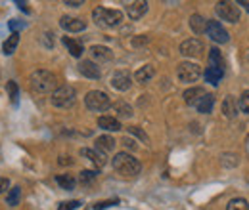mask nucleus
<instances>
[{"mask_svg":"<svg viewBox=\"0 0 249 210\" xmlns=\"http://www.w3.org/2000/svg\"><path fill=\"white\" fill-rule=\"evenodd\" d=\"M29 84H31L33 92H36V94H50V92L54 94L58 90V77L46 69H38V71L31 73Z\"/></svg>","mask_w":249,"mask_h":210,"instance_id":"obj_1","label":"nucleus"},{"mask_svg":"<svg viewBox=\"0 0 249 210\" xmlns=\"http://www.w3.org/2000/svg\"><path fill=\"white\" fill-rule=\"evenodd\" d=\"M92 19L98 27L111 29V27L121 25V21H123V14H121L119 10H107V8L98 6V8H94Z\"/></svg>","mask_w":249,"mask_h":210,"instance_id":"obj_2","label":"nucleus"},{"mask_svg":"<svg viewBox=\"0 0 249 210\" xmlns=\"http://www.w3.org/2000/svg\"><path fill=\"white\" fill-rule=\"evenodd\" d=\"M113 168L123 176H138L142 170V164L138 159H134L128 153H117L113 157Z\"/></svg>","mask_w":249,"mask_h":210,"instance_id":"obj_3","label":"nucleus"},{"mask_svg":"<svg viewBox=\"0 0 249 210\" xmlns=\"http://www.w3.org/2000/svg\"><path fill=\"white\" fill-rule=\"evenodd\" d=\"M85 105H87V109H90L94 113H104V111H107L111 107V99H109V96L106 92L92 90L87 94Z\"/></svg>","mask_w":249,"mask_h":210,"instance_id":"obj_4","label":"nucleus"},{"mask_svg":"<svg viewBox=\"0 0 249 210\" xmlns=\"http://www.w3.org/2000/svg\"><path fill=\"white\" fill-rule=\"evenodd\" d=\"M75 97H77V92L73 86L69 84H63V86H58V90L52 94L50 101L54 107H60V109H67L75 103Z\"/></svg>","mask_w":249,"mask_h":210,"instance_id":"obj_5","label":"nucleus"},{"mask_svg":"<svg viewBox=\"0 0 249 210\" xmlns=\"http://www.w3.org/2000/svg\"><path fill=\"white\" fill-rule=\"evenodd\" d=\"M177 77L178 81L182 82H196L199 77H201V67L197 63H192V61H184L177 67Z\"/></svg>","mask_w":249,"mask_h":210,"instance_id":"obj_6","label":"nucleus"},{"mask_svg":"<svg viewBox=\"0 0 249 210\" xmlns=\"http://www.w3.org/2000/svg\"><path fill=\"white\" fill-rule=\"evenodd\" d=\"M215 10H217L218 17L228 21V23H238L240 21V10L232 2H218Z\"/></svg>","mask_w":249,"mask_h":210,"instance_id":"obj_7","label":"nucleus"},{"mask_svg":"<svg viewBox=\"0 0 249 210\" xmlns=\"http://www.w3.org/2000/svg\"><path fill=\"white\" fill-rule=\"evenodd\" d=\"M109 84H111L115 90L126 92L132 86V75H130L128 71H124V69H119V71H115V73L111 75Z\"/></svg>","mask_w":249,"mask_h":210,"instance_id":"obj_8","label":"nucleus"},{"mask_svg":"<svg viewBox=\"0 0 249 210\" xmlns=\"http://www.w3.org/2000/svg\"><path fill=\"white\" fill-rule=\"evenodd\" d=\"M203 52V42L199 38H188L180 44V54L186 58H197Z\"/></svg>","mask_w":249,"mask_h":210,"instance_id":"obj_9","label":"nucleus"},{"mask_svg":"<svg viewBox=\"0 0 249 210\" xmlns=\"http://www.w3.org/2000/svg\"><path fill=\"white\" fill-rule=\"evenodd\" d=\"M207 34H209V38L211 40H215V42H218V44H224V42H228V31L224 29L218 21H207Z\"/></svg>","mask_w":249,"mask_h":210,"instance_id":"obj_10","label":"nucleus"},{"mask_svg":"<svg viewBox=\"0 0 249 210\" xmlns=\"http://www.w3.org/2000/svg\"><path fill=\"white\" fill-rule=\"evenodd\" d=\"M60 27L67 32H81V31L87 29V23L79 17H71V16H63L60 19Z\"/></svg>","mask_w":249,"mask_h":210,"instance_id":"obj_11","label":"nucleus"},{"mask_svg":"<svg viewBox=\"0 0 249 210\" xmlns=\"http://www.w3.org/2000/svg\"><path fill=\"white\" fill-rule=\"evenodd\" d=\"M79 73L83 75V77H87V79H92V81H98L100 77H102V71H100V67L90 60H83L79 65Z\"/></svg>","mask_w":249,"mask_h":210,"instance_id":"obj_12","label":"nucleus"},{"mask_svg":"<svg viewBox=\"0 0 249 210\" xmlns=\"http://www.w3.org/2000/svg\"><path fill=\"white\" fill-rule=\"evenodd\" d=\"M146 12H148V2H144V0H136V2L126 4V14L130 19H140V17H144Z\"/></svg>","mask_w":249,"mask_h":210,"instance_id":"obj_13","label":"nucleus"},{"mask_svg":"<svg viewBox=\"0 0 249 210\" xmlns=\"http://www.w3.org/2000/svg\"><path fill=\"white\" fill-rule=\"evenodd\" d=\"M90 56L92 60H96L98 63H106V61H111L113 60V52L106 46H100V44H94L90 46Z\"/></svg>","mask_w":249,"mask_h":210,"instance_id":"obj_14","label":"nucleus"},{"mask_svg":"<svg viewBox=\"0 0 249 210\" xmlns=\"http://www.w3.org/2000/svg\"><path fill=\"white\" fill-rule=\"evenodd\" d=\"M81 155H83L85 159H89V161L92 162L94 166H98V168H102V166L106 164V155H104L102 151L89 149V147H85V149H81Z\"/></svg>","mask_w":249,"mask_h":210,"instance_id":"obj_15","label":"nucleus"},{"mask_svg":"<svg viewBox=\"0 0 249 210\" xmlns=\"http://www.w3.org/2000/svg\"><path fill=\"white\" fill-rule=\"evenodd\" d=\"M154 75H156L154 65H144V67H140V69L134 73V79H136V82L146 84V82H150V81L154 79Z\"/></svg>","mask_w":249,"mask_h":210,"instance_id":"obj_16","label":"nucleus"},{"mask_svg":"<svg viewBox=\"0 0 249 210\" xmlns=\"http://www.w3.org/2000/svg\"><path fill=\"white\" fill-rule=\"evenodd\" d=\"M63 44H65V48H67V52L73 56V58H81L83 56V44L79 42V40H75V38H69V36H63Z\"/></svg>","mask_w":249,"mask_h":210,"instance_id":"obj_17","label":"nucleus"},{"mask_svg":"<svg viewBox=\"0 0 249 210\" xmlns=\"http://www.w3.org/2000/svg\"><path fill=\"white\" fill-rule=\"evenodd\" d=\"M207 92L203 90V88H199V86H194V88H190V90H186L184 92V101H186L188 105H197V101L205 96Z\"/></svg>","mask_w":249,"mask_h":210,"instance_id":"obj_18","label":"nucleus"},{"mask_svg":"<svg viewBox=\"0 0 249 210\" xmlns=\"http://www.w3.org/2000/svg\"><path fill=\"white\" fill-rule=\"evenodd\" d=\"M98 126L107 130V132H119L121 130V122L115 117H100L98 119Z\"/></svg>","mask_w":249,"mask_h":210,"instance_id":"obj_19","label":"nucleus"},{"mask_svg":"<svg viewBox=\"0 0 249 210\" xmlns=\"http://www.w3.org/2000/svg\"><path fill=\"white\" fill-rule=\"evenodd\" d=\"M213 105H215V96H213V94H205V96L197 101L196 109H197L199 113L207 115V113H211V111H213Z\"/></svg>","mask_w":249,"mask_h":210,"instance_id":"obj_20","label":"nucleus"},{"mask_svg":"<svg viewBox=\"0 0 249 210\" xmlns=\"http://www.w3.org/2000/svg\"><path fill=\"white\" fill-rule=\"evenodd\" d=\"M190 29L194 31L196 34H201V32H207V19L201 17L199 14H194L190 17Z\"/></svg>","mask_w":249,"mask_h":210,"instance_id":"obj_21","label":"nucleus"},{"mask_svg":"<svg viewBox=\"0 0 249 210\" xmlns=\"http://www.w3.org/2000/svg\"><path fill=\"white\" fill-rule=\"evenodd\" d=\"M18 44H19V34H18V32H12V34L4 40V44H2L4 54H6V56H12V54L16 52V48H18Z\"/></svg>","mask_w":249,"mask_h":210,"instance_id":"obj_22","label":"nucleus"},{"mask_svg":"<svg viewBox=\"0 0 249 210\" xmlns=\"http://www.w3.org/2000/svg\"><path fill=\"white\" fill-rule=\"evenodd\" d=\"M96 149L102 151V153H109V151L115 149V140L111 136H100L96 140Z\"/></svg>","mask_w":249,"mask_h":210,"instance_id":"obj_23","label":"nucleus"},{"mask_svg":"<svg viewBox=\"0 0 249 210\" xmlns=\"http://www.w3.org/2000/svg\"><path fill=\"white\" fill-rule=\"evenodd\" d=\"M222 77H224V71L218 69V67H207V71H205V81L209 84H213V86H217L218 82L222 81Z\"/></svg>","mask_w":249,"mask_h":210,"instance_id":"obj_24","label":"nucleus"},{"mask_svg":"<svg viewBox=\"0 0 249 210\" xmlns=\"http://www.w3.org/2000/svg\"><path fill=\"white\" fill-rule=\"evenodd\" d=\"M238 107H240V105H236V99H234L232 96H228V97L224 99V103H222V115H226L228 119H234L236 113H238Z\"/></svg>","mask_w":249,"mask_h":210,"instance_id":"obj_25","label":"nucleus"},{"mask_svg":"<svg viewBox=\"0 0 249 210\" xmlns=\"http://www.w3.org/2000/svg\"><path fill=\"white\" fill-rule=\"evenodd\" d=\"M209 67H218V69H222V71H224V67H226V61H224V58H222V54H220L218 48H211V50H209Z\"/></svg>","mask_w":249,"mask_h":210,"instance_id":"obj_26","label":"nucleus"},{"mask_svg":"<svg viewBox=\"0 0 249 210\" xmlns=\"http://www.w3.org/2000/svg\"><path fill=\"white\" fill-rule=\"evenodd\" d=\"M19 201H21V187H12L10 191H8V195H6V205H10V207H18L19 205Z\"/></svg>","mask_w":249,"mask_h":210,"instance_id":"obj_27","label":"nucleus"},{"mask_svg":"<svg viewBox=\"0 0 249 210\" xmlns=\"http://www.w3.org/2000/svg\"><path fill=\"white\" fill-rule=\"evenodd\" d=\"M113 111L117 113V117H121V119H128V117H132V107L128 105V103H124V101H117V103H113Z\"/></svg>","mask_w":249,"mask_h":210,"instance_id":"obj_28","label":"nucleus"},{"mask_svg":"<svg viewBox=\"0 0 249 210\" xmlns=\"http://www.w3.org/2000/svg\"><path fill=\"white\" fill-rule=\"evenodd\" d=\"M56 181H58V185L65 189V191H71L73 187H75V180L69 176V174H60V176H56Z\"/></svg>","mask_w":249,"mask_h":210,"instance_id":"obj_29","label":"nucleus"},{"mask_svg":"<svg viewBox=\"0 0 249 210\" xmlns=\"http://www.w3.org/2000/svg\"><path fill=\"white\" fill-rule=\"evenodd\" d=\"M226 210H249V205L246 199H232V201L228 203Z\"/></svg>","mask_w":249,"mask_h":210,"instance_id":"obj_30","label":"nucleus"},{"mask_svg":"<svg viewBox=\"0 0 249 210\" xmlns=\"http://www.w3.org/2000/svg\"><path fill=\"white\" fill-rule=\"evenodd\" d=\"M6 90H8V96H10L12 103L16 105V103H18V97H19V90H18V84H16L14 81H10V82L6 84Z\"/></svg>","mask_w":249,"mask_h":210,"instance_id":"obj_31","label":"nucleus"},{"mask_svg":"<svg viewBox=\"0 0 249 210\" xmlns=\"http://www.w3.org/2000/svg\"><path fill=\"white\" fill-rule=\"evenodd\" d=\"M240 109L249 115V90H246L240 96Z\"/></svg>","mask_w":249,"mask_h":210,"instance_id":"obj_32","label":"nucleus"},{"mask_svg":"<svg viewBox=\"0 0 249 210\" xmlns=\"http://www.w3.org/2000/svg\"><path fill=\"white\" fill-rule=\"evenodd\" d=\"M96 176H98V172H96V170H83V172H81V176H79V180L83 181V183H89V181H92Z\"/></svg>","mask_w":249,"mask_h":210,"instance_id":"obj_33","label":"nucleus"},{"mask_svg":"<svg viewBox=\"0 0 249 210\" xmlns=\"http://www.w3.org/2000/svg\"><path fill=\"white\" fill-rule=\"evenodd\" d=\"M81 207V201H67V203H62L58 210H75Z\"/></svg>","mask_w":249,"mask_h":210,"instance_id":"obj_34","label":"nucleus"},{"mask_svg":"<svg viewBox=\"0 0 249 210\" xmlns=\"http://www.w3.org/2000/svg\"><path fill=\"white\" fill-rule=\"evenodd\" d=\"M128 134H134V136H138L142 142H148V136H146L138 126H130V128H128Z\"/></svg>","mask_w":249,"mask_h":210,"instance_id":"obj_35","label":"nucleus"},{"mask_svg":"<svg viewBox=\"0 0 249 210\" xmlns=\"http://www.w3.org/2000/svg\"><path fill=\"white\" fill-rule=\"evenodd\" d=\"M8 25H10V29H12V32H18V31H19L21 27H23V23H21V21H18V19H12V21H10Z\"/></svg>","mask_w":249,"mask_h":210,"instance_id":"obj_36","label":"nucleus"},{"mask_svg":"<svg viewBox=\"0 0 249 210\" xmlns=\"http://www.w3.org/2000/svg\"><path fill=\"white\" fill-rule=\"evenodd\" d=\"M111 205H117V201H104V203H98L94 210H102V209H107V207H111Z\"/></svg>","mask_w":249,"mask_h":210,"instance_id":"obj_37","label":"nucleus"},{"mask_svg":"<svg viewBox=\"0 0 249 210\" xmlns=\"http://www.w3.org/2000/svg\"><path fill=\"white\" fill-rule=\"evenodd\" d=\"M10 187V180L8 178H0V195Z\"/></svg>","mask_w":249,"mask_h":210,"instance_id":"obj_38","label":"nucleus"},{"mask_svg":"<svg viewBox=\"0 0 249 210\" xmlns=\"http://www.w3.org/2000/svg\"><path fill=\"white\" fill-rule=\"evenodd\" d=\"M123 145L124 147H128V149H136V142H134V140H130V138H124Z\"/></svg>","mask_w":249,"mask_h":210,"instance_id":"obj_39","label":"nucleus"},{"mask_svg":"<svg viewBox=\"0 0 249 210\" xmlns=\"http://www.w3.org/2000/svg\"><path fill=\"white\" fill-rule=\"evenodd\" d=\"M63 4L65 6H71V8H79V6H83V0H65Z\"/></svg>","mask_w":249,"mask_h":210,"instance_id":"obj_40","label":"nucleus"},{"mask_svg":"<svg viewBox=\"0 0 249 210\" xmlns=\"http://www.w3.org/2000/svg\"><path fill=\"white\" fill-rule=\"evenodd\" d=\"M148 42V38L146 36H140V38H134L132 40V46H142V44H146Z\"/></svg>","mask_w":249,"mask_h":210,"instance_id":"obj_41","label":"nucleus"},{"mask_svg":"<svg viewBox=\"0 0 249 210\" xmlns=\"http://www.w3.org/2000/svg\"><path fill=\"white\" fill-rule=\"evenodd\" d=\"M18 6H19L21 10H25V12H29V8H27V4H25V2H18Z\"/></svg>","mask_w":249,"mask_h":210,"instance_id":"obj_42","label":"nucleus"},{"mask_svg":"<svg viewBox=\"0 0 249 210\" xmlns=\"http://www.w3.org/2000/svg\"><path fill=\"white\" fill-rule=\"evenodd\" d=\"M240 6H244V8L249 12V2H240Z\"/></svg>","mask_w":249,"mask_h":210,"instance_id":"obj_43","label":"nucleus"}]
</instances>
